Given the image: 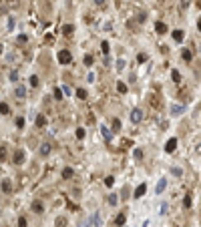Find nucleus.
<instances>
[{"label":"nucleus","instance_id":"1","mask_svg":"<svg viewBox=\"0 0 201 227\" xmlns=\"http://www.w3.org/2000/svg\"><path fill=\"white\" fill-rule=\"evenodd\" d=\"M149 105H151L155 111H161V109H163V97H161L159 92H151V97H149Z\"/></svg>","mask_w":201,"mask_h":227},{"label":"nucleus","instance_id":"2","mask_svg":"<svg viewBox=\"0 0 201 227\" xmlns=\"http://www.w3.org/2000/svg\"><path fill=\"white\" fill-rule=\"evenodd\" d=\"M58 62H60V64H70V62H73V54H70L68 50H60V52H58Z\"/></svg>","mask_w":201,"mask_h":227},{"label":"nucleus","instance_id":"3","mask_svg":"<svg viewBox=\"0 0 201 227\" xmlns=\"http://www.w3.org/2000/svg\"><path fill=\"white\" fill-rule=\"evenodd\" d=\"M38 153H40V157H48V155L52 153V145H50V143H42L40 149H38Z\"/></svg>","mask_w":201,"mask_h":227},{"label":"nucleus","instance_id":"4","mask_svg":"<svg viewBox=\"0 0 201 227\" xmlns=\"http://www.w3.org/2000/svg\"><path fill=\"white\" fill-rule=\"evenodd\" d=\"M131 121H133V123H141V121H143V111H141V109H133Z\"/></svg>","mask_w":201,"mask_h":227},{"label":"nucleus","instance_id":"5","mask_svg":"<svg viewBox=\"0 0 201 227\" xmlns=\"http://www.w3.org/2000/svg\"><path fill=\"white\" fill-rule=\"evenodd\" d=\"M89 225L90 227H100V213H93L89 217Z\"/></svg>","mask_w":201,"mask_h":227},{"label":"nucleus","instance_id":"6","mask_svg":"<svg viewBox=\"0 0 201 227\" xmlns=\"http://www.w3.org/2000/svg\"><path fill=\"white\" fill-rule=\"evenodd\" d=\"M175 147H177V139H175V137H173V139H169L167 143H165V151H167V153H173Z\"/></svg>","mask_w":201,"mask_h":227},{"label":"nucleus","instance_id":"7","mask_svg":"<svg viewBox=\"0 0 201 227\" xmlns=\"http://www.w3.org/2000/svg\"><path fill=\"white\" fill-rule=\"evenodd\" d=\"M14 163H16V165H22L24 163V151L22 149H18V151L14 153Z\"/></svg>","mask_w":201,"mask_h":227},{"label":"nucleus","instance_id":"8","mask_svg":"<svg viewBox=\"0 0 201 227\" xmlns=\"http://www.w3.org/2000/svg\"><path fill=\"white\" fill-rule=\"evenodd\" d=\"M14 95H16V99H24V97H26V89H24L22 84H18V87L14 89Z\"/></svg>","mask_w":201,"mask_h":227},{"label":"nucleus","instance_id":"9","mask_svg":"<svg viewBox=\"0 0 201 227\" xmlns=\"http://www.w3.org/2000/svg\"><path fill=\"white\" fill-rule=\"evenodd\" d=\"M145 191H147V185H145V183H141V185L137 187V191H135V197H137V199H139V197H143Z\"/></svg>","mask_w":201,"mask_h":227},{"label":"nucleus","instance_id":"10","mask_svg":"<svg viewBox=\"0 0 201 227\" xmlns=\"http://www.w3.org/2000/svg\"><path fill=\"white\" fill-rule=\"evenodd\" d=\"M183 111H185V107H181V105H171V115L177 117V115H181Z\"/></svg>","mask_w":201,"mask_h":227},{"label":"nucleus","instance_id":"11","mask_svg":"<svg viewBox=\"0 0 201 227\" xmlns=\"http://www.w3.org/2000/svg\"><path fill=\"white\" fill-rule=\"evenodd\" d=\"M100 133H103V137H105V141H111L113 139L111 129H107V127H100Z\"/></svg>","mask_w":201,"mask_h":227},{"label":"nucleus","instance_id":"12","mask_svg":"<svg viewBox=\"0 0 201 227\" xmlns=\"http://www.w3.org/2000/svg\"><path fill=\"white\" fill-rule=\"evenodd\" d=\"M165 187H167V179H161V181L157 183V193H163V191H165Z\"/></svg>","mask_w":201,"mask_h":227},{"label":"nucleus","instance_id":"13","mask_svg":"<svg viewBox=\"0 0 201 227\" xmlns=\"http://www.w3.org/2000/svg\"><path fill=\"white\" fill-rule=\"evenodd\" d=\"M2 191H4V193H10V191H12V183L8 181V179L2 181Z\"/></svg>","mask_w":201,"mask_h":227},{"label":"nucleus","instance_id":"14","mask_svg":"<svg viewBox=\"0 0 201 227\" xmlns=\"http://www.w3.org/2000/svg\"><path fill=\"white\" fill-rule=\"evenodd\" d=\"M73 32H75L73 24H65V26H62V34H65V36H70Z\"/></svg>","mask_w":201,"mask_h":227},{"label":"nucleus","instance_id":"15","mask_svg":"<svg viewBox=\"0 0 201 227\" xmlns=\"http://www.w3.org/2000/svg\"><path fill=\"white\" fill-rule=\"evenodd\" d=\"M32 211H34V213H42V211H45V207H42V203H38V201H34V203H32Z\"/></svg>","mask_w":201,"mask_h":227},{"label":"nucleus","instance_id":"16","mask_svg":"<svg viewBox=\"0 0 201 227\" xmlns=\"http://www.w3.org/2000/svg\"><path fill=\"white\" fill-rule=\"evenodd\" d=\"M155 30H157L159 34H165V32H167V26H165L163 22H157V24H155Z\"/></svg>","mask_w":201,"mask_h":227},{"label":"nucleus","instance_id":"17","mask_svg":"<svg viewBox=\"0 0 201 227\" xmlns=\"http://www.w3.org/2000/svg\"><path fill=\"white\" fill-rule=\"evenodd\" d=\"M173 40H175V42H181V40H183V30H173Z\"/></svg>","mask_w":201,"mask_h":227},{"label":"nucleus","instance_id":"18","mask_svg":"<svg viewBox=\"0 0 201 227\" xmlns=\"http://www.w3.org/2000/svg\"><path fill=\"white\" fill-rule=\"evenodd\" d=\"M55 225L56 227H67V217H56Z\"/></svg>","mask_w":201,"mask_h":227},{"label":"nucleus","instance_id":"19","mask_svg":"<svg viewBox=\"0 0 201 227\" xmlns=\"http://www.w3.org/2000/svg\"><path fill=\"white\" fill-rule=\"evenodd\" d=\"M46 125V117L45 115H38L36 117V127H45Z\"/></svg>","mask_w":201,"mask_h":227},{"label":"nucleus","instance_id":"20","mask_svg":"<svg viewBox=\"0 0 201 227\" xmlns=\"http://www.w3.org/2000/svg\"><path fill=\"white\" fill-rule=\"evenodd\" d=\"M181 57H183V60H185V62H189L191 58H193V54H191V50H187V48H185V50L181 52Z\"/></svg>","mask_w":201,"mask_h":227},{"label":"nucleus","instance_id":"21","mask_svg":"<svg viewBox=\"0 0 201 227\" xmlns=\"http://www.w3.org/2000/svg\"><path fill=\"white\" fill-rule=\"evenodd\" d=\"M10 113V107L6 102H0V115H8Z\"/></svg>","mask_w":201,"mask_h":227},{"label":"nucleus","instance_id":"22","mask_svg":"<svg viewBox=\"0 0 201 227\" xmlns=\"http://www.w3.org/2000/svg\"><path fill=\"white\" fill-rule=\"evenodd\" d=\"M6 4H8V8H18L20 6V0H6Z\"/></svg>","mask_w":201,"mask_h":227},{"label":"nucleus","instance_id":"23","mask_svg":"<svg viewBox=\"0 0 201 227\" xmlns=\"http://www.w3.org/2000/svg\"><path fill=\"white\" fill-rule=\"evenodd\" d=\"M171 79L175 80V82H179V80H181V74H179V70H175V68L171 70Z\"/></svg>","mask_w":201,"mask_h":227},{"label":"nucleus","instance_id":"24","mask_svg":"<svg viewBox=\"0 0 201 227\" xmlns=\"http://www.w3.org/2000/svg\"><path fill=\"white\" fill-rule=\"evenodd\" d=\"M183 207H185V209H189V207H191V195L189 193L185 195V199H183Z\"/></svg>","mask_w":201,"mask_h":227},{"label":"nucleus","instance_id":"25","mask_svg":"<svg viewBox=\"0 0 201 227\" xmlns=\"http://www.w3.org/2000/svg\"><path fill=\"white\" fill-rule=\"evenodd\" d=\"M100 50H103V54H105V57L109 54V50H111V48H109V42H107V40H105V42L100 44Z\"/></svg>","mask_w":201,"mask_h":227},{"label":"nucleus","instance_id":"26","mask_svg":"<svg viewBox=\"0 0 201 227\" xmlns=\"http://www.w3.org/2000/svg\"><path fill=\"white\" fill-rule=\"evenodd\" d=\"M0 161H6V145H0Z\"/></svg>","mask_w":201,"mask_h":227},{"label":"nucleus","instance_id":"27","mask_svg":"<svg viewBox=\"0 0 201 227\" xmlns=\"http://www.w3.org/2000/svg\"><path fill=\"white\" fill-rule=\"evenodd\" d=\"M77 97L80 99V101H85V99H87V91H85V89H78V91H77Z\"/></svg>","mask_w":201,"mask_h":227},{"label":"nucleus","instance_id":"28","mask_svg":"<svg viewBox=\"0 0 201 227\" xmlns=\"http://www.w3.org/2000/svg\"><path fill=\"white\" fill-rule=\"evenodd\" d=\"M117 91L121 92V95H125V92H127V84H125V82H119V84H117Z\"/></svg>","mask_w":201,"mask_h":227},{"label":"nucleus","instance_id":"29","mask_svg":"<svg viewBox=\"0 0 201 227\" xmlns=\"http://www.w3.org/2000/svg\"><path fill=\"white\" fill-rule=\"evenodd\" d=\"M171 175H175V177H181V175H183V171L179 169V167H171Z\"/></svg>","mask_w":201,"mask_h":227},{"label":"nucleus","instance_id":"30","mask_svg":"<svg viewBox=\"0 0 201 227\" xmlns=\"http://www.w3.org/2000/svg\"><path fill=\"white\" fill-rule=\"evenodd\" d=\"M62 177H65V179H70V177H73V169H70V167H67V169L62 171Z\"/></svg>","mask_w":201,"mask_h":227},{"label":"nucleus","instance_id":"31","mask_svg":"<svg viewBox=\"0 0 201 227\" xmlns=\"http://www.w3.org/2000/svg\"><path fill=\"white\" fill-rule=\"evenodd\" d=\"M115 223H117L119 227H121V225H125V215H123V213H121V215H117V219H115Z\"/></svg>","mask_w":201,"mask_h":227},{"label":"nucleus","instance_id":"32","mask_svg":"<svg viewBox=\"0 0 201 227\" xmlns=\"http://www.w3.org/2000/svg\"><path fill=\"white\" fill-rule=\"evenodd\" d=\"M113 129H115V131L121 129V121H119V119H113Z\"/></svg>","mask_w":201,"mask_h":227},{"label":"nucleus","instance_id":"33","mask_svg":"<svg viewBox=\"0 0 201 227\" xmlns=\"http://www.w3.org/2000/svg\"><path fill=\"white\" fill-rule=\"evenodd\" d=\"M109 205H117V195H115V193L109 195Z\"/></svg>","mask_w":201,"mask_h":227},{"label":"nucleus","instance_id":"34","mask_svg":"<svg viewBox=\"0 0 201 227\" xmlns=\"http://www.w3.org/2000/svg\"><path fill=\"white\" fill-rule=\"evenodd\" d=\"M8 79H10L12 82H14V80L18 79V72H16V70H10V74H8Z\"/></svg>","mask_w":201,"mask_h":227},{"label":"nucleus","instance_id":"35","mask_svg":"<svg viewBox=\"0 0 201 227\" xmlns=\"http://www.w3.org/2000/svg\"><path fill=\"white\" fill-rule=\"evenodd\" d=\"M55 99H56V101L62 99V91H60V89H55Z\"/></svg>","mask_w":201,"mask_h":227},{"label":"nucleus","instance_id":"36","mask_svg":"<svg viewBox=\"0 0 201 227\" xmlns=\"http://www.w3.org/2000/svg\"><path fill=\"white\" fill-rule=\"evenodd\" d=\"M85 135H87L85 129H77V139H85Z\"/></svg>","mask_w":201,"mask_h":227},{"label":"nucleus","instance_id":"37","mask_svg":"<svg viewBox=\"0 0 201 227\" xmlns=\"http://www.w3.org/2000/svg\"><path fill=\"white\" fill-rule=\"evenodd\" d=\"M16 127H18V129H22V127H24V119H22V117L16 119Z\"/></svg>","mask_w":201,"mask_h":227},{"label":"nucleus","instance_id":"38","mask_svg":"<svg viewBox=\"0 0 201 227\" xmlns=\"http://www.w3.org/2000/svg\"><path fill=\"white\" fill-rule=\"evenodd\" d=\"M30 84H32V87H38V77H36V74L30 77Z\"/></svg>","mask_w":201,"mask_h":227},{"label":"nucleus","instance_id":"39","mask_svg":"<svg viewBox=\"0 0 201 227\" xmlns=\"http://www.w3.org/2000/svg\"><path fill=\"white\" fill-rule=\"evenodd\" d=\"M85 64H87V67H90V64H93V57H90V54H87V57H85Z\"/></svg>","mask_w":201,"mask_h":227},{"label":"nucleus","instance_id":"40","mask_svg":"<svg viewBox=\"0 0 201 227\" xmlns=\"http://www.w3.org/2000/svg\"><path fill=\"white\" fill-rule=\"evenodd\" d=\"M167 209H169L167 203H161V215H165V213H167Z\"/></svg>","mask_w":201,"mask_h":227},{"label":"nucleus","instance_id":"41","mask_svg":"<svg viewBox=\"0 0 201 227\" xmlns=\"http://www.w3.org/2000/svg\"><path fill=\"white\" fill-rule=\"evenodd\" d=\"M113 183H115V179H113V177H107V179H105V185H107V187H111Z\"/></svg>","mask_w":201,"mask_h":227},{"label":"nucleus","instance_id":"42","mask_svg":"<svg viewBox=\"0 0 201 227\" xmlns=\"http://www.w3.org/2000/svg\"><path fill=\"white\" fill-rule=\"evenodd\" d=\"M135 159H143V151L137 149V151H135Z\"/></svg>","mask_w":201,"mask_h":227},{"label":"nucleus","instance_id":"43","mask_svg":"<svg viewBox=\"0 0 201 227\" xmlns=\"http://www.w3.org/2000/svg\"><path fill=\"white\" fill-rule=\"evenodd\" d=\"M137 60H139V62H145V60H147V54H143V52H141V54L137 57Z\"/></svg>","mask_w":201,"mask_h":227},{"label":"nucleus","instance_id":"44","mask_svg":"<svg viewBox=\"0 0 201 227\" xmlns=\"http://www.w3.org/2000/svg\"><path fill=\"white\" fill-rule=\"evenodd\" d=\"M18 227H26V219H24V217L18 219Z\"/></svg>","mask_w":201,"mask_h":227},{"label":"nucleus","instance_id":"45","mask_svg":"<svg viewBox=\"0 0 201 227\" xmlns=\"http://www.w3.org/2000/svg\"><path fill=\"white\" fill-rule=\"evenodd\" d=\"M26 40H28V36H26V34H20V36H18V42H26Z\"/></svg>","mask_w":201,"mask_h":227},{"label":"nucleus","instance_id":"46","mask_svg":"<svg viewBox=\"0 0 201 227\" xmlns=\"http://www.w3.org/2000/svg\"><path fill=\"white\" fill-rule=\"evenodd\" d=\"M117 68L123 70V68H125V60H119V62H117Z\"/></svg>","mask_w":201,"mask_h":227},{"label":"nucleus","instance_id":"47","mask_svg":"<svg viewBox=\"0 0 201 227\" xmlns=\"http://www.w3.org/2000/svg\"><path fill=\"white\" fill-rule=\"evenodd\" d=\"M145 18H147V14H145V12H141V14H139V22H145Z\"/></svg>","mask_w":201,"mask_h":227},{"label":"nucleus","instance_id":"48","mask_svg":"<svg viewBox=\"0 0 201 227\" xmlns=\"http://www.w3.org/2000/svg\"><path fill=\"white\" fill-rule=\"evenodd\" d=\"M12 28H14V20H12V18H8V30H12Z\"/></svg>","mask_w":201,"mask_h":227},{"label":"nucleus","instance_id":"49","mask_svg":"<svg viewBox=\"0 0 201 227\" xmlns=\"http://www.w3.org/2000/svg\"><path fill=\"white\" fill-rule=\"evenodd\" d=\"M95 4H99V6H103V4H105V0H95Z\"/></svg>","mask_w":201,"mask_h":227},{"label":"nucleus","instance_id":"50","mask_svg":"<svg viewBox=\"0 0 201 227\" xmlns=\"http://www.w3.org/2000/svg\"><path fill=\"white\" fill-rule=\"evenodd\" d=\"M141 227H149V221H145V223H143V225H141Z\"/></svg>","mask_w":201,"mask_h":227},{"label":"nucleus","instance_id":"51","mask_svg":"<svg viewBox=\"0 0 201 227\" xmlns=\"http://www.w3.org/2000/svg\"><path fill=\"white\" fill-rule=\"evenodd\" d=\"M197 28H199V32H201V20H199V22H197Z\"/></svg>","mask_w":201,"mask_h":227},{"label":"nucleus","instance_id":"52","mask_svg":"<svg viewBox=\"0 0 201 227\" xmlns=\"http://www.w3.org/2000/svg\"><path fill=\"white\" fill-rule=\"evenodd\" d=\"M0 54H2V44H0Z\"/></svg>","mask_w":201,"mask_h":227},{"label":"nucleus","instance_id":"53","mask_svg":"<svg viewBox=\"0 0 201 227\" xmlns=\"http://www.w3.org/2000/svg\"><path fill=\"white\" fill-rule=\"evenodd\" d=\"M199 50H201V48H199Z\"/></svg>","mask_w":201,"mask_h":227}]
</instances>
